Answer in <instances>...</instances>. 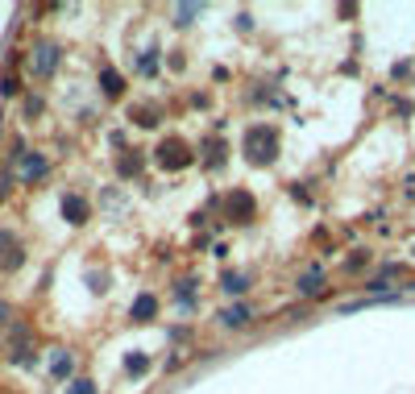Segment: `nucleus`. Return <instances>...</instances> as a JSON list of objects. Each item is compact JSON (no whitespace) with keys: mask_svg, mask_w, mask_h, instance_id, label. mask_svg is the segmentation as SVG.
<instances>
[{"mask_svg":"<svg viewBox=\"0 0 415 394\" xmlns=\"http://www.w3.org/2000/svg\"><path fill=\"white\" fill-rule=\"evenodd\" d=\"M274 150H279V133H274V125H249L245 129V154H249V162H270L274 158Z\"/></svg>","mask_w":415,"mask_h":394,"instance_id":"obj_1","label":"nucleus"},{"mask_svg":"<svg viewBox=\"0 0 415 394\" xmlns=\"http://www.w3.org/2000/svg\"><path fill=\"white\" fill-rule=\"evenodd\" d=\"M158 162H162L166 170H183V166L191 162V150H187V141H179V137L162 141V145H158Z\"/></svg>","mask_w":415,"mask_h":394,"instance_id":"obj_2","label":"nucleus"},{"mask_svg":"<svg viewBox=\"0 0 415 394\" xmlns=\"http://www.w3.org/2000/svg\"><path fill=\"white\" fill-rule=\"evenodd\" d=\"M62 216H67V224H87L91 208H87V199H79V195H67V199H62Z\"/></svg>","mask_w":415,"mask_h":394,"instance_id":"obj_3","label":"nucleus"},{"mask_svg":"<svg viewBox=\"0 0 415 394\" xmlns=\"http://www.w3.org/2000/svg\"><path fill=\"white\" fill-rule=\"evenodd\" d=\"M54 66H58V50H54V46H37V58H33V71H37V75H50Z\"/></svg>","mask_w":415,"mask_h":394,"instance_id":"obj_4","label":"nucleus"},{"mask_svg":"<svg viewBox=\"0 0 415 394\" xmlns=\"http://www.w3.org/2000/svg\"><path fill=\"white\" fill-rule=\"evenodd\" d=\"M100 87H104V96H112V100H116V96L125 91V79H121L112 66H104V71H100Z\"/></svg>","mask_w":415,"mask_h":394,"instance_id":"obj_5","label":"nucleus"},{"mask_svg":"<svg viewBox=\"0 0 415 394\" xmlns=\"http://www.w3.org/2000/svg\"><path fill=\"white\" fill-rule=\"evenodd\" d=\"M158 316V299L154 295H137L133 299V320H154Z\"/></svg>","mask_w":415,"mask_h":394,"instance_id":"obj_6","label":"nucleus"},{"mask_svg":"<svg viewBox=\"0 0 415 394\" xmlns=\"http://www.w3.org/2000/svg\"><path fill=\"white\" fill-rule=\"evenodd\" d=\"M0 249H4V266H8V270H17V266H21V245H17L8 233H0Z\"/></svg>","mask_w":415,"mask_h":394,"instance_id":"obj_7","label":"nucleus"},{"mask_svg":"<svg viewBox=\"0 0 415 394\" xmlns=\"http://www.w3.org/2000/svg\"><path fill=\"white\" fill-rule=\"evenodd\" d=\"M42 174H46V158L29 154V158L21 162V179H42Z\"/></svg>","mask_w":415,"mask_h":394,"instance_id":"obj_8","label":"nucleus"},{"mask_svg":"<svg viewBox=\"0 0 415 394\" xmlns=\"http://www.w3.org/2000/svg\"><path fill=\"white\" fill-rule=\"evenodd\" d=\"M220 324H229V328H241V324H249V307H229V312L220 316Z\"/></svg>","mask_w":415,"mask_h":394,"instance_id":"obj_9","label":"nucleus"},{"mask_svg":"<svg viewBox=\"0 0 415 394\" xmlns=\"http://www.w3.org/2000/svg\"><path fill=\"white\" fill-rule=\"evenodd\" d=\"M245 287H249V274H224V291L229 295H241Z\"/></svg>","mask_w":415,"mask_h":394,"instance_id":"obj_10","label":"nucleus"},{"mask_svg":"<svg viewBox=\"0 0 415 394\" xmlns=\"http://www.w3.org/2000/svg\"><path fill=\"white\" fill-rule=\"evenodd\" d=\"M200 12H204V4H179V8H175L179 25H191V17H200Z\"/></svg>","mask_w":415,"mask_h":394,"instance_id":"obj_11","label":"nucleus"},{"mask_svg":"<svg viewBox=\"0 0 415 394\" xmlns=\"http://www.w3.org/2000/svg\"><path fill=\"white\" fill-rule=\"evenodd\" d=\"M229 208H233V212H241V216H249V212H254V199H249V195H233V199H229Z\"/></svg>","mask_w":415,"mask_h":394,"instance_id":"obj_12","label":"nucleus"},{"mask_svg":"<svg viewBox=\"0 0 415 394\" xmlns=\"http://www.w3.org/2000/svg\"><path fill=\"white\" fill-rule=\"evenodd\" d=\"M299 291H303V295H308V291L316 295V291H320V270H312V274H303V278H299Z\"/></svg>","mask_w":415,"mask_h":394,"instance_id":"obj_13","label":"nucleus"},{"mask_svg":"<svg viewBox=\"0 0 415 394\" xmlns=\"http://www.w3.org/2000/svg\"><path fill=\"white\" fill-rule=\"evenodd\" d=\"M67 394H96V386H91L87 378H79V382H71V386H67Z\"/></svg>","mask_w":415,"mask_h":394,"instance_id":"obj_14","label":"nucleus"},{"mask_svg":"<svg viewBox=\"0 0 415 394\" xmlns=\"http://www.w3.org/2000/svg\"><path fill=\"white\" fill-rule=\"evenodd\" d=\"M145 366H150V361H145V357H137V353H133V357H129V361H125V370H129V374H141V370H145Z\"/></svg>","mask_w":415,"mask_h":394,"instance_id":"obj_15","label":"nucleus"},{"mask_svg":"<svg viewBox=\"0 0 415 394\" xmlns=\"http://www.w3.org/2000/svg\"><path fill=\"white\" fill-rule=\"evenodd\" d=\"M54 374H71V357L58 353V357H54Z\"/></svg>","mask_w":415,"mask_h":394,"instance_id":"obj_16","label":"nucleus"},{"mask_svg":"<svg viewBox=\"0 0 415 394\" xmlns=\"http://www.w3.org/2000/svg\"><path fill=\"white\" fill-rule=\"evenodd\" d=\"M137 170V158H121V174H133Z\"/></svg>","mask_w":415,"mask_h":394,"instance_id":"obj_17","label":"nucleus"},{"mask_svg":"<svg viewBox=\"0 0 415 394\" xmlns=\"http://www.w3.org/2000/svg\"><path fill=\"white\" fill-rule=\"evenodd\" d=\"M4 320H8V307H4V303H0V324H4Z\"/></svg>","mask_w":415,"mask_h":394,"instance_id":"obj_18","label":"nucleus"}]
</instances>
